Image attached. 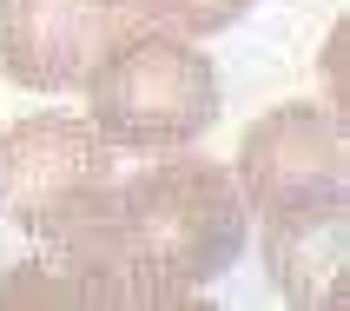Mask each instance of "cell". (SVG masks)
Listing matches in <instances>:
<instances>
[{
  "instance_id": "3",
  "label": "cell",
  "mask_w": 350,
  "mask_h": 311,
  "mask_svg": "<svg viewBox=\"0 0 350 311\" xmlns=\"http://www.w3.org/2000/svg\"><path fill=\"white\" fill-rule=\"evenodd\" d=\"M113 206V146L93 119L33 113L0 133V219L33 238H73Z\"/></svg>"
},
{
  "instance_id": "7",
  "label": "cell",
  "mask_w": 350,
  "mask_h": 311,
  "mask_svg": "<svg viewBox=\"0 0 350 311\" xmlns=\"http://www.w3.org/2000/svg\"><path fill=\"white\" fill-rule=\"evenodd\" d=\"M252 0H126V14H139V27H159V34L178 40H212L225 27L245 20Z\"/></svg>"
},
{
  "instance_id": "6",
  "label": "cell",
  "mask_w": 350,
  "mask_h": 311,
  "mask_svg": "<svg viewBox=\"0 0 350 311\" xmlns=\"http://www.w3.org/2000/svg\"><path fill=\"white\" fill-rule=\"evenodd\" d=\"M344 252H350V219L344 206H304V212L265 219V265L291 305H344Z\"/></svg>"
},
{
  "instance_id": "1",
  "label": "cell",
  "mask_w": 350,
  "mask_h": 311,
  "mask_svg": "<svg viewBox=\"0 0 350 311\" xmlns=\"http://www.w3.org/2000/svg\"><path fill=\"white\" fill-rule=\"evenodd\" d=\"M245 232L252 212L232 166L192 153L159 159L113 186V206L93 225L99 252L126 285V305H192L218 272H232Z\"/></svg>"
},
{
  "instance_id": "4",
  "label": "cell",
  "mask_w": 350,
  "mask_h": 311,
  "mask_svg": "<svg viewBox=\"0 0 350 311\" xmlns=\"http://www.w3.org/2000/svg\"><path fill=\"white\" fill-rule=\"evenodd\" d=\"M232 179L245 192V212L278 219L304 206H344V119L337 106H271L245 126L232 159Z\"/></svg>"
},
{
  "instance_id": "5",
  "label": "cell",
  "mask_w": 350,
  "mask_h": 311,
  "mask_svg": "<svg viewBox=\"0 0 350 311\" xmlns=\"http://www.w3.org/2000/svg\"><path fill=\"white\" fill-rule=\"evenodd\" d=\"M119 34L126 0H0V73L27 93H66Z\"/></svg>"
},
{
  "instance_id": "2",
  "label": "cell",
  "mask_w": 350,
  "mask_h": 311,
  "mask_svg": "<svg viewBox=\"0 0 350 311\" xmlns=\"http://www.w3.org/2000/svg\"><path fill=\"white\" fill-rule=\"evenodd\" d=\"M86 119L106 146L126 153H178L218 119V66L192 40L126 27L86 73Z\"/></svg>"
}]
</instances>
